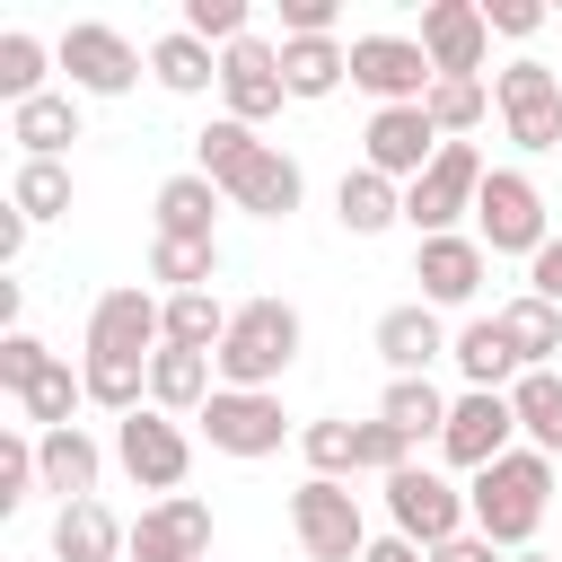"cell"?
<instances>
[{
    "label": "cell",
    "mask_w": 562,
    "mask_h": 562,
    "mask_svg": "<svg viewBox=\"0 0 562 562\" xmlns=\"http://www.w3.org/2000/svg\"><path fill=\"white\" fill-rule=\"evenodd\" d=\"M193 167H202L237 211H255V220H290V211H299V193H307L299 158H290V149H272L255 123H228V114H211V123L193 132Z\"/></svg>",
    "instance_id": "1"
},
{
    "label": "cell",
    "mask_w": 562,
    "mask_h": 562,
    "mask_svg": "<svg viewBox=\"0 0 562 562\" xmlns=\"http://www.w3.org/2000/svg\"><path fill=\"white\" fill-rule=\"evenodd\" d=\"M544 501H553V457H536V448H509L501 465H483V474L465 483L474 536H492L501 553H527V544H536Z\"/></svg>",
    "instance_id": "2"
},
{
    "label": "cell",
    "mask_w": 562,
    "mask_h": 562,
    "mask_svg": "<svg viewBox=\"0 0 562 562\" xmlns=\"http://www.w3.org/2000/svg\"><path fill=\"white\" fill-rule=\"evenodd\" d=\"M299 342H307V325H299V307H290V299H246V307L228 316V342L211 351V369H220V386L272 395V386L290 378Z\"/></svg>",
    "instance_id": "3"
},
{
    "label": "cell",
    "mask_w": 562,
    "mask_h": 562,
    "mask_svg": "<svg viewBox=\"0 0 562 562\" xmlns=\"http://www.w3.org/2000/svg\"><path fill=\"white\" fill-rule=\"evenodd\" d=\"M53 61L70 70V97H132L140 70H149V53L123 26H97V18H70L53 35Z\"/></svg>",
    "instance_id": "4"
},
{
    "label": "cell",
    "mask_w": 562,
    "mask_h": 562,
    "mask_svg": "<svg viewBox=\"0 0 562 562\" xmlns=\"http://www.w3.org/2000/svg\"><path fill=\"white\" fill-rule=\"evenodd\" d=\"M474 237H483V255H544V237H553V220H544V193H536V176L527 167H492L483 176V193H474Z\"/></svg>",
    "instance_id": "5"
},
{
    "label": "cell",
    "mask_w": 562,
    "mask_h": 562,
    "mask_svg": "<svg viewBox=\"0 0 562 562\" xmlns=\"http://www.w3.org/2000/svg\"><path fill=\"white\" fill-rule=\"evenodd\" d=\"M290 536L307 562H360L369 553V518H360V492L334 483V474H307L290 492Z\"/></svg>",
    "instance_id": "6"
},
{
    "label": "cell",
    "mask_w": 562,
    "mask_h": 562,
    "mask_svg": "<svg viewBox=\"0 0 562 562\" xmlns=\"http://www.w3.org/2000/svg\"><path fill=\"white\" fill-rule=\"evenodd\" d=\"M483 149L474 140H448L413 184H404V220H413V237H457V220L474 211V193H483Z\"/></svg>",
    "instance_id": "7"
},
{
    "label": "cell",
    "mask_w": 562,
    "mask_h": 562,
    "mask_svg": "<svg viewBox=\"0 0 562 562\" xmlns=\"http://www.w3.org/2000/svg\"><path fill=\"white\" fill-rule=\"evenodd\" d=\"M114 465H123L140 492L176 501V483L193 474V439H184V422H176V413L140 404V413H123V422H114Z\"/></svg>",
    "instance_id": "8"
},
{
    "label": "cell",
    "mask_w": 562,
    "mask_h": 562,
    "mask_svg": "<svg viewBox=\"0 0 562 562\" xmlns=\"http://www.w3.org/2000/svg\"><path fill=\"white\" fill-rule=\"evenodd\" d=\"M386 518H395V536H413L422 553H439L448 536H465V527H474L465 492H457L439 465H404V474H386Z\"/></svg>",
    "instance_id": "9"
},
{
    "label": "cell",
    "mask_w": 562,
    "mask_h": 562,
    "mask_svg": "<svg viewBox=\"0 0 562 562\" xmlns=\"http://www.w3.org/2000/svg\"><path fill=\"white\" fill-rule=\"evenodd\" d=\"M492 105H501V132H509L527 158L562 149V79H553L536 53H518V61L492 79Z\"/></svg>",
    "instance_id": "10"
},
{
    "label": "cell",
    "mask_w": 562,
    "mask_h": 562,
    "mask_svg": "<svg viewBox=\"0 0 562 562\" xmlns=\"http://www.w3.org/2000/svg\"><path fill=\"white\" fill-rule=\"evenodd\" d=\"M509 439H518V404H509V395H492V386H465V395L448 404L439 457H448L457 474H483V465H501V457H509Z\"/></svg>",
    "instance_id": "11"
},
{
    "label": "cell",
    "mask_w": 562,
    "mask_h": 562,
    "mask_svg": "<svg viewBox=\"0 0 562 562\" xmlns=\"http://www.w3.org/2000/svg\"><path fill=\"white\" fill-rule=\"evenodd\" d=\"M430 53L422 35H351V88H369L378 105H422L430 97Z\"/></svg>",
    "instance_id": "12"
},
{
    "label": "cell",
    "mask_w": 562,
    "mask_h": 562,
    "mask_svg": "<svg viewBox=\"0 0 562 562\" xmlns=\"http://www.w3.org/2000/svg\"><path fill=\"white\" fill-rule=\"evenodd\" d=\"M158 342H167V299H149L140 281H123L88 307V351L97 360H149Z\"/></svg>",
    "instance_id": "13"
},
{
    "label": "cell",
    "mask_w": 562,
    "mask_h": 562,
    "mask_svg": "<svg viewBox=\"0 0 562 562\" xmlns=\"http://www.w3.org/2000/svg\"><path fill=\"white\" fill-rule=\"evenodd\" d=\"M202 439L220 448V457H272L281 439H290V413H281V395H246V386H220L202 413Z\"/></svg>",
    "instance_id": "14"
},
{
    "label": "cell",
    "mask_w": 562,
    "mask_h": 562,
    "mask_svg": "<svg viewBox=\"0 0 562 562\" xmlns=\"http://www.w3.org/2000/svg\"><path fill=\"white\" fill-rule=\"evenodd\" d=\"M220 105H228V123H272V114L290 105L281 44H263V35L228 44V53H220Z\"/></svg>",
    "instance_id": "15"
},
{
    "label": "cell",
    "mask_w": 562,
    "mask_h": 562,
    "mask_svg": "<svg viewBox=\"0 0 562 562\" xmlns=\"http://www.w3.org/2000/svg\"><path fill=\"white\" fill-rule=\"evenodd\" d=\"M439 149H448V140H439V123H430L422 105H378L369 132H360V167H378V176H395V184H413Z\"/></svg>",
    "instance_id": "16"
},
{
    "label": "cell",
    "mask_w": 562,
    "mask_h": 562,
    "mask_svg": "<svg viewBox=\"0 0 562 562\" xmlns=\"http://www.w3.org/2000/svg\"><path fill=\"white\" fill-rule=\"evenodd\" d=\"M422 53H430L439 79H483V53H492L483 0H430L422 9Z\"/></svg>",
    "instance_id": "17"
},
{
    "label": "cell",
    "mask_w": 562,
    "mask_h": 562,
    "mask_svg": "<svg viewBox=\"0 0 562 562\" xmlns=\"http://www.w3.org/2000/svg\"><path fill=\"white\" fill-rule=\"evenodd\" d=\"M132 562H211V501H149L132 518Z\"/></svg>",
    "instance_id": "18"
},
{
    "label": "cell",
    "mask_w": 562,
    "mask_h": 562,
    "mask_svg": "<svg viewBox=\"0 0 562 562\" xmlns=\"http://www.w3.org/2000/svg\"><path fill=\"white\" fill-rule=\"evenodd\" d=\"M483 263H492L483 237H422V246H413V281H422L430 307H474Z\"/></svg>",
    "instance_id": "19"
},
{
    "label": "cell",
    "mask_w": 562,
    "mask_h": 562,
    "mask_svg": "<svg viewBox=\"0 0 562 562\" xmlns=\"http://www.w3.org/2000/svg\"><path fill=\"white\" fill-rule=\"evenodd\" d=\"M439 351H457V334L439 325V307L430 299H404V307H386L378 316V360L395 369V378H430V360Z\"/></svg>",
    "instance_id": "20"
},
{
    "label": "cell",
    "mask_w": 562,
    "mask_h": 562,
    "mask_svg": "<svg viewBox=\"0 0 562 562\" xmlns=\"http://www.w3.org/2000/svg\"><path fill=\"white\" fill-rule=\"evenodd\" d=\"M35 474H44V492H61V509L70 501H97V474H105V448L70 422V430H44L35 439Z\"/></svg>",
    "instance_id": "21"
},
{
    "label": "cell",
    "mask_w": 562,
    "mask_h": 562,
    "mask_svg": "<svg viewBox=\"0 0 562 562\" xmlns=\"http://www.w3.org/2000/svg\"><path fill=\"white\" fill-rule=\"evenodd\" d=\"M53 562H132V527L105 501H70L53 518Z\"/></svg>",
    "instance_id": "22"
},
{
    "label": "cell",
    "mask_w": 562,
    "mask_h": 562,
    "mask_svg": "<svg viewBox=\"0 0 562 562\" xmlns=\"http://www.w3.org/2000/svg\"><path fill=\"white\" fill-rule=\"evenodd\" d=\"M334 220H342L351 237H386V228L404 220V184L378 176V167H342V184H334Z\"/></svg>",
    "instance_id": "23"
},
{
    "label": "cell",
    "mask_w": 562,
    "mask_h": 562,
    "mask_svg": "<svg viewBox=\"0 0 562 562\" xmlns=\"http://www.w3.org/2000/svg\"><path fill=\"white\" fill-rule=\"evenodd\" d=\"M211 395H220L211 351H176V342L149 351V404H158V413H202Z\"/></svg>",
    "instance_id": "24"
},
{
    "label": "cell",
    "mask_w": 562,
    "mask_h": 562,
    "mask_svg": "<svg viewBox=\"0 0 562 562\" xmlns=\"http://www.w3.org/2000/svg\"><path fill=\"white\" fill-rule=\"evenodd\" d=\"M281 79H290L299 105H316V97H334V88L351 79V44H342V35H290V44H281Z\"/></svg>",
    "instance_id": "25"
},
{
    "label": "cell",
    "mask_w": 562,
    "mask_h": 562,
    "mask_svg": "<svg viewBox=\"0 0 562 562\" xmlns=\"http://www.w3.org/2000/svg\"><path fill=\"white\" fill-rule=\"evenodd\" d=\"M220 202H228V193H220L202 167H184V176L158 184L149 211H158V237H220Z\"/></svg>",
    "instance_id": "26"
},
{
    "label": "cell",
    "mask_w": 562,
    "mask_h": 562,
    "mask_svg": "<svg viewBox=\"0 0 562 562\" xmlns=\"http://www.w3.org/2000/svg\"><path fill=\"white\" fill-rule=\"evenodd\" d=\"M9 140H18L26 158H61V149L79 140V97H70V88H44V97H26V105L9 114Z\"/></svg>",
    "instance_id": "27"
},
{
    "label": "cell",
    "mask_w": 562,
    "mask_h": 562,
    "mask_svg": "<svg viewBox=\"0 0 562 562\" xmlns=\"http://www.w3.org/2000/svg\"><path fill=\"white\" fill-rule=\"evenodd\" d=\"M448 360H457V378H465V386H492V395H509V386L527 378V369H518V351H509V334H501V316H474V325L457 334V351H448Z\"/></svg>",
    "instance_id": "28"
},
{
    "label": "cell",
    "mask_w": 562,
    "mask_h": 562,
    "mask_svg": "<svg viewBox=\"0 0 562 562\" xmlns=\"http://www.w3.org/2000/svg\"><path fill=\"white\" fill-rule=\"evenodd\" d=\"M149 79H158L167 97H202V88H220V53H211L202 35H184V26H167V35L149 44Z\"/></svg>",
    "instance_id": "29"
},
{
    "label": "cell",
    "mask_w": 562,
    "mask_h": 562,
    "mask_svg": "<svg viewBox=\"0 0 562 562\" xmlns=\"http://www.w3.org/2000/svg\"><path fill=\"white\" fill-rule=\"evenodd\" d=\"M492 316H501V334H509L518 369H553V351H562V307H553V299L518 290V299H509V307H492Z\"/></svg>",
    "instance_id": "30"
},
{
    "label": "cell",
    "mask_w": 562,
    "mask_h": 562,
    "mask_svg": "<svg viewBox=\"0 0 562 562\" xmlns=\"http://www.w3.org/2000/svg\"><path fill=\"white\" fill-rule=\"evenodd\" d=\"M448 404H457V395H439L430 378H386V395H378V422H395V430L422 448V439H439V430H448Z\"/></svg>",
    "instance_id": "31"
},
{
    "label": "cell",
    "mask_w": 562,
    "mask_h": 562,
    "mask_svg": "<svg viewBox=\"0 0 562 562\" xmlns=\"http://www.w3.org/2000/svg\"><path fill=\"white\" fill-rule=\"evenodd\" d=\"M509 404H518L527 448H536V457H562V369H527V378L509 386Z\"/></svg>",
    "instance_id": "32"
},
{
    "label": "cell",
    "mask_w": 562,
    "mask_h": 562,
    "mask_svg": "<svg viewBox=\"0 0 562 562\" xmlns=\"http://www.w3.org/2000/svg\"><path fill=\"white\" fill-rule=\"evenodd\" d=\"M149 281L176 290H211L220 281V237H149Z\"/></svg>",
    "instance_id": "33"
},
{
    "label": "cell",
    "mask_w": 562,
    "mask_h": 562,
    "mask_svg": "<svg viewBox=\"0 0 562 562\" xmlns=\"http://www.w3.org/2000/svg\"><path fill=\"white\" fill-rule=\"evenodd\" d=\"M9 211H18L26 228H35V220H61V211H70V167H61V158H18Z\"/></svg>",
    "instance_id": "34"
},
{
    "label": "cell",
    "mask_w": 562,
    "mask_h": 562,
    "mask_svg": "<svg viewBox=\"0 0 562 562\" xmlns=\"http://www.w3.org/2000/svg\"><path fill=\"white\" fill-rule=\"evenodd\" d=\"M44 70H53V44L26 35V26H9V35H0V105L18 114L26 97H44Z\"/></svg>",
    "instance_id": "35"
},
{
    "label": "cell",
    "mask_w": 562,
    "mask_h": 562,
    "mask_svg": "<svg viewBox=\"0 0 562 562\" xmlns=\"http://www.w3.org/2000/svg\"><path fill=\"white\" fill-rule=\"evenodd\" d=\"M228 316H237V307H220L211 290H176V299H167V342H176V351H220V342H228Z\"/></svg>",
    "instance_id": "36"
},
{
    "label": "cell",
    "mask_w": 562,
    "mask_h": 562,
    "mask_svg": "<svg viewBox=\"0 0 562 562\" xmlns=\"http://www.w3.org/2000/svg\"><path fill=\"white\" fill-rule=\"evenodd\" d=\"M79 378H88V404H97V413H114V422L149 404V360H97V351H88V360H79Z\"/></svg>",
    "instance_id": "37"
},
{
    "label": "cell",
    "mask_w": 562,
    "mask_h": 562,
    "mask_svg": "<svg viewBox=\"0 0 562 562\" xmlns=\"http://www.w3.org/2000/svg\"><path fill=\"white\" fill-rule=\"evenodd\" d=\"M18 404H26V422H35V439H44V430H70V413L88 404V378H79L70 360H53V369H44V378H35V386H26Z\"/></svg>",
    "instance_id": "38"
},
{
    "label": "cell",
    "mask_w": 562,
    "mask_h": 562,
    "mask_svg": "<svg viewBox=\"0 0 562 562\" xmlns=\"http://www.w3.org/2000/svg\"><path fill=\"white\" fill-rule=\"evenodd\" d=\"M422 114L439 123V140H465V132H474V123L492 114V88H483V79H430Z\"/></svg>",
    "instance_id": "39"
},
{
    "label": "cell",
    "mask_w": 562,
    "mask_h": 562,
    "mask_svg": "<svg viewBox=\"0 0 562 562\" xmlns=\"http://www.w3.org/2000/svg\"><path fill=\"white\" fill-rule=\"evenodd\" d=\"M299 448H307V474H360V422H342V413H325V422H307L299 430Z\"/></svg>",
    "instance_id": "40"
},
{
    "label": "cell",
    "mask_w": 562,
    "mask_h": 562,
    "mask_svg": "<svg viewBox=\"0 0 562 562\" xmlns=\"http://www.w3.org/2000/svg\"><path fill=\"white\" fill-rule=\"evenodd\" d=\"M184 35H202L211 53H228V44H246L255 26H246V0H184Z\"/></svg>",
    "instance_id": "41"
},
{
    "label": "cell",
    "mask_w": 562,
    "mask_h": 562,
    "mask_svg": "<svg viewBox=\"0 0 562 562\" xmlns=\"http://www.w3.org/2000/svg\"><path fill=\"white\" fill-rule=\"evenodd\" d=\"M35 492H44V474H35V439H26V430H9V439H0V518H9V509H26Z\"/></svg>",
    "instance_id": "42"
},
{
    "label": "cell",
    "mask_w": 562,
    "mask_h": 562,
    "mask_svg": "<svg viewBox=\"0 0 562 562\" xmlns=\"http://www.w3.org/2000/svg\"><path fill=\"white\" fill-rule=\"evenodd\" d=\"M404 465H413V439H404L395 422H378V413H369V422H360V474H378V483H386V474H404Z\"/></svg>",
    "instance_id": "43"
},
{
    "label": "cell",
    "mask_w": 562,
    "mask_h": 562,
    "mask_svg": "<svg viewBox=\"0 0 562 562\" xmlns=\"http://www.w3.org/2000/svg\"><path fill=\"white\" fill-rule=\"evenodd\" d=\"M44 369H53V351H44L26 325H18V334H0V386H9V395H26Z\"/></svg>",
    "instance_id": "44"
},
{
    "label": "cell",
    "mask_w": 562,
    "mask_h": 562,
    "mask_svg": "<svg viewBox=\"0 0 562 562\" xmlns=\"http://www.w3.org/2000/svg\"><path fill=\"white\" fill-rule=\"evenodd\" d=\"M334 18H342L334 0H281V44L290 35H334Z\"/></svg>",
    "instance_id": "45"
},
{
    "label": "cell",
    "mask_w": 562,
    "mask_h": 562,
    "mask_svg": "<svg viewBox=\"0 0 562 562\" xmlns=\"http://www.w3.org/2000/svg\"><path fill=\"white\" fill-rule=\"evenodd\" d=\"M483 18H492V35H518V44L544 26V9H536V0H483Z\"/></svg>",
    "instance_id": "46"
},
{
    "label": "cell",
    "mask_w": 562,
    "mask_h": 562,
    "mask_svg": "<svg viewBox=\"0 0 562 562\" xmlns=\"http://www.w3.org/2000/svg\"><path fill=\"white\" fill-rule=\"evenodd\" d=\"M527 290H536V299H553V307H562V237H544V255H536V263H527Z\"/></svg>",
    "instance_id": "47"
},
{
    "label": "cell",
    "mask_w": 562,
    "mask_h": 562,
    "mask_svg": "<svg viewBox=\"0 0 562 562\" xmlns=\"http://www.w3.org/2000/svg\"><path fill=\"white\" fill-rule=\"evenodd\" d=\"M430 562H509V553H501L492 536H474V527H465V536H448V544H439Z\"/></svg>",
    "instance_id": "48"
},
{
    "label": "cell",
    "mask_w": 562,
    "mask_h": 562,
    "mask_svg": "<svg viewBox=\"0 0 562 562\" xmlns=\"http://www.w3.org/2000/svg\"><path fill=\"white\" fill-rule=\"evenodd\" d=\"M360 562H430V553H422L413 536H369V553H360Z\"/></svg>",
    "instance_id": "49"
},
{
    "label": "cell",
    "mask_w": 562,
    "mask_h": 562,
    "mask_svg": "<svg viewBox=\"0 0 562 562\" xmlns=\"http://www.w3.org/2000/svg\"><path fill=\"white\" fill-rule=\"evenodd\" d=\"M18 255H26V220H18V211H0V263H18Z\"/></svg>",
    "instance_id": "50"
},
{
    "label": "cell",
    "mask_w": 562,
    "mask_h": 562,
    "mask_svg": "<svg viewBox=\"0 0 562 562\" xmlns=\"http://www.w3.org/2000/svg\"><path fill=\"white\" fill-rule=\"evenodd\" d=\"M509 562H553V553H536V544H527V553H509Z\"/></svg>",
    "instance_id": "51"
}]
</instances>
